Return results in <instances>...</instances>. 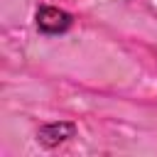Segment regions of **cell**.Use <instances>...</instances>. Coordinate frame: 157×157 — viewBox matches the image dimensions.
<instances>
[{
	"label": "cell",
	"mask_w": 157,
	"mask_h": 157,
	"mask_svg": "<svg viewBox=\"0 0 157 157\" xmlns=\"http://www.w3.org/2000/svg\"><path fill=\"white\" fill-rule=\"evenodd\" d=\"M74 135V125L71 123H52V125H44L39 130V142L47 145V147H54L64 140H69Z\"/></svg>",
	"instance_id": "obj_2"
},
{
	"label": "cell",
	"mask_w": 157,
	"mask_h": 157,
	"mask_svg": "<svg viewBox=\"0 0 157 157\" xmlns=\"http://www.w3.org/2000/svg\"><path fill=\"white\" fill-rule=\"evenodd\" d=\"M69 25H71V17L59 7L44 5V7L37 10V27L47 34H59V32L69 29Z\"/></svg>",
	"instance_id": "obj_1"
}]
</instances>
